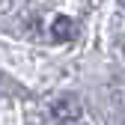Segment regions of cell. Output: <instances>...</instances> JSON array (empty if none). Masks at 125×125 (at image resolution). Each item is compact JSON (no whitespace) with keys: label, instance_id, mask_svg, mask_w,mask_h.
<instances>
[{"label":"cell","instance_id":"1","mask_svg":"<svg viewBox=\"0 0 125 125\" xmlns=\"http://www.w3.org/2000/svg\"><path fill=\"white\" fill-rule=\"evenodd\" d=\"M122 3H125V0H122Z\"/></svg>","mask_w":125,"mask_h":125}]
</instances>
